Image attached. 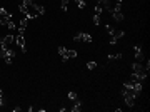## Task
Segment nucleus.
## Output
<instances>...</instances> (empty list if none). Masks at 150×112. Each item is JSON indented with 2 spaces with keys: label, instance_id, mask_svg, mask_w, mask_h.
<instances>
[{
  "label": "nucleus",
  "instance_id": "nucleus-1",
  "mask_svg": "<svg viewBox=\"0 0 150 112\" xmlns=\"http://www.w3.org/2000/svg\"><path fill=\"white\" fill-rule=\"evenodd\" d=\"M122 97H123V100H125V104H127L130 109H133L135 107V97H137V94L133 92V90H130V89H125L122 87Z\"/></svg>",
  "mask_w": 150,
  "mask_h": 112
},
{
  "label": "nucleus",
  "instance_id": "nucleus-2",
  "mask_svg": "<svg viewBox=\"0 0 150 112\" xmlns=\"http://www.w3.org/2000/svg\"><path fill=\"white\" fill-rule=\"evenodd\" d=\"M0 59L4 60L7 65H10L13 62V59H15V52L10 50L8 47H0Z\"/></svg>",
  "mask_w": 150,
  "mask_h": 112
},
{
  "label": "nucleus",
  "instance_id": "nucleus-3",
  "mask_svg": "<svg viewBox=\"0 0 150 112\" xmlns=\"http://www.w3.org/2000/svg\"><path fill=\"white\" fill-rule=\"evenodd\" d=\"M123 87H125V89H130V90H133L135 94L139 95L140 92H142L144 85H142V82H140V80H133V82H125V84H123Z\"/></svg>",
  "mask_w": 150,
  "mask_h": 112
},
{
  "label": "nucleus",
  "instance_id": "nucleus-4",
  "mask_svg": "<svg viewBox=\"0 0 150 112\" xmlns=\"http://www.w3.org/2000/svg\"><path fill=\"white\" fill-rule=\"evenodd\" d=\"M74 40L75 42H87V44H90V42H93L92 35L90 34H85V32H80V34H75L74 35Z\"/></svg>",
  "mask_w": 150,
  "mask_h": 112
},
{
  "label": "nucleus",
  "instance_id": "nucleus-5",
  "mask_svg": "<svg viewBox=\"0 0 150 112\" xmlns=\"http://www.w3.org/2000/svg\"><path fill=\"white\" fill-rule=\"evenodd\" d=\"M123 35H125V32H123V30H114V34L110 35V45L117 44V42L120 40V39H122Z\"/></svg>",
  "mask_w": 150,
  "mask_h": 112
},
{
  "label": "nucleus",
  "instance_id": "nucleus-6",
  "mask_svg": "<svg viewBox=\"0 0 150 112\" xmlns=\"http://www.w3.org/2000/svg\"><path fill=\"white\" fill-rule=\"evenodd\" d=\"M149 75V72H132V80H140L144 82L145 79Z\"/></svg>",
  "mask_w": 150,
  "mask_h": 112
},
{
  "label": "nucleus",
  "instance_id": "nucleus-7",
  "mask_svg": "<svg viewBox=\"0 0 150 112\" xmlns=\"http://www.w3.org/2000/svg\"><path fill=\"white\" fill-rule=\"evenodd\" d=\"M13 35H5V37H2L0 39V47H8L10 44H13Z\"/></svg>",
  "mask_w": 150,
  "mask_h": 112
},
{
  "label": "nucleus",
  "instance_id": "nucleus-8",
  "mask_svg": "<svg viewBox=\"0 0 150 112\" xmlns=\"http://www.w3.org/2000/svg\"><path fill=\"white\" fill-rule=\"evenodd\" d=\"M15 42H17V45L22 49L23 52H27V45H25V37H23V34H18L17 39H15Z\"/></svg>",
  "mask_w": 150,
  "mask_h": 112
},
{
  "label": "nucleus",
  "instance_id": "nucleus-9",
  "mask_svg": "<svg viewBox=\"0 0 150 112\" xmlns=\"http://www.w3.org/2000/svg\"><path fill=\"white\" fill-rule=\"evenodd\" d=\"M32 7L35 8L37 15H43V13H45V7H43V5H39L37 2H34V4H32Z\"/></svg>",
  "mask_w": 150,
  "mask_h": 112
},
{
  "label": "nucleus",
  "instance_id": "nucleus-10",
  "mask_svg": "<svg viewBox=\"0 0 150 112\" xmlns=\"http://www.w3.org/2000/svg\"><path fill=\"white\" fill-rule=\"evenodd\" d=\"M27 25H29V18L25 17L20 20V27H18V34H23L25 32V29H27Z\"/></svg>",
  "mask_w": 150,
  "mask_h": 112
},
{
  "label": "nucleus",
  "instance_id": "nucleus-11",
  "mask_svg": "<svg viewBox=\"0 0 150 112\" xmlns=\"http://www.w3.org/2000/svg\"><path fill=\"white\" fill-rule=\"evenodd\" d=\"M133 54H135V59L137 60L144 59V55H142V47H140V45H135V47H133Z\"/></svg>",
  "mask_w": 150,
  "mask_h": 112
},
{
  "label": "nucleus",
  "instance_id": "nucleus-12",
  "mask_svg": "<svg viewBox=\"0 0 150 112\" xmlns=\"http://www.w3.org/2000/svg\"><path fill=\"white\" fill-rule=\"evenodd\" d=\"M132 72H147V70L140 62H135V64H132Z\"/></svg>",
  "mask_w": 150,
  "mask_h": 112
},
{
  "label": "nucleus",
  "instance_id": "nucleus-13",
  "mask_svg": "<svg viewBox=\"0 0 150 112\" xmlns=\"http://www.w3.org/2000/svg\"><path fill=\"white\" fill-rule=\"evenodd\" d=\"M97 4L102 8H107V10H112V5H110V0H97Z\"/></svg>",
  "mask_w": 150,
  "mask_h": 112
},
{
  "label": "nucleus",
  "instance_id": "nucleus-14",
  "mask_svg": "<svg viewBox=\"0 0 150 112\" xmlns=\"http://www.w3.org/2000/svg\"><path fill=\"white\" fill-rule=\"evenodd\" d=\"M58 54H60V57H62V62H67V49L64 47V45H60L58 47Z\"/></svg>",
  "mask_w": 150,
  "mask_h": 112
},
{
  "label": "nucleus",
  "instance_id": "nucleus-15",
  "mask_svg": "<svg viewBox=\"0 0 150 112\" xmlns=\"http://www.w3.org/2000/svg\"><path fill=\"white\" fill-rule=\"evenodd\" d=\"M112 17L115 18L117 22H122L123 20V13H122V10L118 12V10H112Z\"/></svg>",
  "mask_w": 150,
  "mask_h": 112
},
{
  "label": "nucleus",
  "instance_id": "nucleus-16",
  "mask_svg": "<svg viewBox=\"0 0 150 112\" xmlns=\"http://www.w3.org/2000/svg\"><path fill=\"white\" fill-rule=\"evenodd\" d=\"M80 109H82V102H80V100H77V99H75L74 106L70 107V111H72V112H79Z\"/></svg>",
  "mask_w": 150,
  "mask_h": 112
},
{
  "label": "nucleus",
  "instance_id": "nucleus-17",
  "mask_svg": "<svg viewBox=\"0 0 150 112\" xmlns=\"http://www.w3.org/2000/svg\"><path fill=\"white\" fill-rule=\"evenodd\" d=\"M18 10H20V12L22 13H25V15H27V17H29V7L27 5H23V4H18Z\"/></svg>",
  "mask_w": 150,
  "mask_h": 112
},
{
  "label": "nucleus",
  "instance_id": "nucleus-18",
  "mask_svg": "<svg viewBox=\"0 0 150 112\" xmlns=\"http://www.w3.org/2000/svg\"><path fill=\"white\" fill-rule=\"evenodd\" d=\"M117 59H122V54H110V55H107V60H117Z\"/></svg>",
  "mask_w": 150,
  "mask_h": 112
},
{
  "label": "nucleus",
  "instance_id": "nucleus-19",
  "mask_svg": "<svg viewBox=\"0 0 150 112\" xmlns=\"http://www.w3.org/2000/svg\"><path fill=\"white\" fill-rule=\"evenodd\" d=\"M77 55H79V54H77V50H67V59H75V57H77Z\"/></svg>",
  "mask_w": 150,
  "mask_h": 112
},
{
  "label": "nucleus",
  "instance_id": "nucleus-20",
  "mask_svg": "<svg viewBox=\"0 0 150 112\" xmlns=\"http://www.w3.org/2000/svg\"><path fill=\"white\" fill-rule=\"evenodd\" d=\"M75 4H77V7H79V8H85L87 7V4H85V0H75Z\"/></svg>",
  "mask_w": 150,
  "mask_h": 112
},
{
  "label": "nucleus",
  "instance_id": "nucleus-21",
  "mask_svg": "<svg viewBox=\"0 0 150 112\" xmlns=\"http://www.w3.org/2000/svg\"><path fill=\"white\" fill-rule=\"evenodd\" d=\"M95 67H97V62H93V60H90V62H87V69H88V70H93Z\"/></svg>",
  "mask_w": 150,
  "mask_h": 112
},
{
  "label": "nucleus",
  "instance_id": "nucleus-22",
  "mask_svg": "<svg viewBox=\"0 0 150 112\" xmlns=\"http://www.w3.org/2000/svg\"><path fill=\"white\" fill-rule=\"evenodd\" d=\"M69 2H70V0H62V4H60V8H62L64 12H67V7H69Z\"/></svg>",
  "mask_w": 150,
  "mask_h": 112
},
{
  "label": "nucleus",
  "instance_id": "nucleus-23",
  "mask_svg": "<svg viewBox=\"0 0 150 112\" xmlns=\"http://www.w3.org/2000/svg\"><path fill=\"white\" fill-rule=\"evenodd\" d=\"M93 24L95 25L100 24V13H93Z\"/></svg>",
  "mask_w": 150,
  "mask_h": 112
},
{
  "label": "nucleus",
  "instance_id": "nucleus-24",
  "mask_svg": "<svg viewBox=\"0 0 150 112\" xmlns=\"http://www.w3.org/2000/svg\"><path fill=\"white\" fill-rule=\"evenodd\" d=\"M7 15H10V13L7 12L4 7H0V17H7Z\"/></svg>",
  "mask_w": 150,
  "mask_h": 112
},
{
  "label": "nucleus",
  "instance_id": "nucleus-25",
  "mask_svg": "<svg viewBox=\"0 0 150 112\" xmlns=\"http://www.w3.org/2000/svg\"><path fill=\"white\" fill-rule=\"evenodd\" d=\"M102 10H104V8L97 4V5H95V8H93V13H102Z\"/></svg>",
  "mask_w": 150,
  "mask_h": 112
},
{
  "label": "nucleus",
  "instance_id": "nucleus-26",
  "mask_svg": "<svg viewBox=\"0 0 150 112\" xmlns=\"http://www.w3.org/2000/svg\"><path fill=\"white\" fill-rule=\"evenodd\" d=\"M69 99H70V100H75V99H77V94H75L74 90H72V92H69Z\"/></svg>",
  "mask_w": 150,
  "mask_h": 112
},
{
  "label": "nucleus",
  "instance_id": "nucleus-27",
  "mask_svg": "<svg viewBox=\"0 0 150 112\" xmlns=\"http://www.w3.org/2000/svg\"><path fill=\"white\" fill-rule=\"evenodd\" d=\"M105 29H107V32H109L110 35H112V34H114V27H112V25H107V27H105Z\"/></svg>",
  "mask_w": 150,
  "mask_h": 112
},
{
  "label": "nucleus",
  "instance_id": "nucleus-28",
  "mask_svg": "<svg viewBox=\"0 0 150 112\" xmlns=\"http://www.w3.org/2000/svg\"><path fill=\"white\" fill-rule=\"evenodd\" d=\"M4 104H5V100H4V97H0V107H4Z\"/></svg>",
  "mask_w": 150,
  "mask_h": 112
},
{
  "label": "nucleus",
  "instance_id": "nucleus-29",
  "mask_svg": "<svg viewBox=\"0 0 150 112\" xmlns=\"http://www.w3.org/2000/svg\"><path fill=\"white\" fill-rule=\"evenodd\" d=\"M0 97H4V90L2 89H0Z\"/></svg>",
  "mask_w": 150,
  "mask_h": 112
},
{
  "label": "nucleus",
  "instance_id": "nucleus-30",
  "mask_svg": "<svg viewBox=\"0 0 150 112\" xmlns=\"http://www.w3.org/2000/svg\"><path fill=\"white\" fill-rule=\"evenodd\" d=\"M117 4H123V0H115Z\"/></svg>",
  "mask_w": 150,
  "mask_h": 112
},
{
  "label": "nucleus",
  "instance_id": "nucleus-31",
  "mask_svg": "<svg viewBox=\"0 0 150 112\" xmlns=\"http://www.w3.org/2000/svg\"><path fill=\"white\" fill-rule=\"evenodd\" d=\"M20 2H23V0H20Z\"/></svg>",
  "mask_w": 150,
  "mask_h": 112
}]
</instances>
